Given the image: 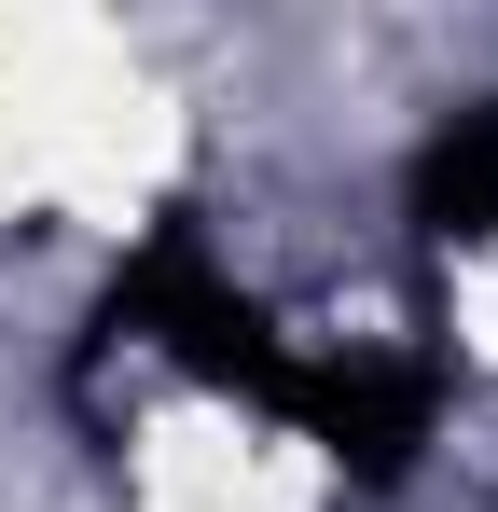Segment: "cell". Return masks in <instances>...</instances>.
<instances>
[{"label": "cell", "instance_id": "cell-1", "mask_svg": "<svg viewBox=\"0 0 498 512\" xmlns=\"http://www.w3.org/2000/svg\"><path fill=\"white\" fill-rule=\"evenodd\" d=\"M125 319H139V333H166L194 374L291 402V360H277V333H263V305H249V291H222L194 236H153V250L125 263V291H111V333H125Z\"/></svg>", "mask_w": 498, "mask_h": 512}, {"label": "cell", "instance_id": "cell-2", "mask_svg": "<svg viewBox=\"0 0 498 512\" xmlns=\"http://www.w3.org/2000/svg\"><path fill=\"white\" fill-rule=\"evenodd\" d=\"M429 402H443V388H429V360H346V374H291V416L319 429L346 471H374V485H388L415 443H429Z\"/></svg>", "mask_w": 498, "mask_h": 512}, {"label": "cell", "instance_id": "cell-3", "mask_svg": "<svg viewBox=\"0 0 498 512\" xmlns=\"http://www.w3.org/2000/svg\"><path fill=\"white\" fill-rule=\"evenodd\" d=\"M415 222H429V236H498V97L457 111V125L415 153Z\"/></svg>", "mask_w": 498, "mask_h": 512}]
</instances>
